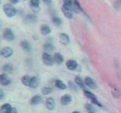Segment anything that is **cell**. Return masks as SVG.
<instances>
[{
	"instance_id": "obj_1",
	"label": "cell",
	"mask_w": 121,
	"mask_h": 113,
	"mask_svg": "<svg viewBox=\"0 0 121 113\" xmlns=\"http://www.w3.org/2000/svg\"><path fill=\"white\" fill-rule=\"evenodd\" d=\"M3 11L8 17H13L17 13V10L11 4H5L3 6Z\"/></svg>"
},
{
	"instance_id": "obj_2",
	"label": "cell",
	"mask_w": 121,
	"mask_h": 113,
	"mask_svg": "<svg viewBox=\"0 0 121 113\" xmlns=\"http://www.w3.org/2000/svg\"><path fill=\"white\" fill-rule=\"evenodd\" d=\"M84 95H85V97H86L88 99H89L91 100L92 104L97 105L98 107H102V105L100 103V102L98 101V100L97 99V97H95V95L94 93L89 91V90H84Z\"/></svg>"
},
{
	"instance_id": "obj_3",
	"label": "cell",
	"mask_w": 121,
	"mask_h": 113,
	"mask_svg": "<svg viewBox=\"0 0 121 113\" xmlns=\"http://www.w3.org/2000/svg\"><path fill=\"white\" fill-rule=\"evenodd\" d=\"M42 60H43V63L46 66H52L55 63V60H54L53 56H52L50 54H48V53H46V52L43 53V55H42Z\"/></svg>"
},
{
	"instance_id": "obj_4",
	"label": "cell",
	"mask_w": 121,
	"mask_h": 113,
	"mask_svg": "<svg viewBox=\"0 0 121 113\" xmlns=\"http://www.w3.org/2000/svg\"><path fill=\"white\" fill-rule=\"evenodd\" d=\"M61 11L62 13L64 14V15L68 19H71L73 18V7L67 5H63V6L61 7Z\"/></svg>"
},
{
	"instance_id": "obj_5",
	"label": "cell",
	"mask_w": 121,
	"mask_h": 113,
	"mask_svg": "<svg viewBox=\"0 0 121 113\" xmlns=\"http://www.w3.org/2000/svg\"><path fill=\"white\" fill-rule=\"evenodd\" d=\"M3 38L7 41H13L14 39V34L10 28H6L3 31Z\"/></svg>"
},
{
	"instance_id": "obj_6",
	"label": "cell",
	"mask_w": 121,
	"mask_h": 113,
	"mask_svg": "<svg viewBox=\"0 0 121 113\" xmlns=\"http://www.w3.org/2000/svg\"><path fill=\"white\" fill-rule=\"evenodd\" d=\"M13 49L10 47L3 48L1 50V55L5 58H9L13 55Z\"/></svg>"
},
{
	"instance_id": "obj_7",
	"label": "cell",
	"mask_w": 121,
	"mask_h": 113,
	"mask_svg": "<svg viewBox=\"0 0 121 113\" xmlns=\"http://www.w3.org/2000/svg\"><path fill=\"white\" fill-rule=\"evenodd\" d=\"M0 83L2 86H8L11 84V79L8 76L7 73H3L0 75Z\"/></svg>"
},
{
	"instance_id": "obj_8",
	"label": "cell",
	"mask_w": 121,
	"mask_h": 113,
	"mask_svg": "<svg viewBox=\"0 0 121 113\" xmlns=\"http://www.w3.org/2000/svg\"><path fill=\"white\" fill-rule=\"evenodd\" d=\"M84 82H85V85L89 88L90 89H92V90H95L97 88V84L96 82L95 81L94 79H92V78L90 77H86L84 80Z\"/></svg>"
},
{
	"instance_id": "obj_9",
	"label": "cell",
	"mask_w": 121,
	"mask_h": 113,
	"mask_svg": "<svg viewBox=\"0 0 121 113\" xmlns=\"http://www.w3.org/2000/svg\"><path fill=\"white\" fill-rule=\"evenodd\" d=\"M39 3L40 0H30V6L34 12H39Z\"/></svg>"
},
{
	"instance_id": "obj_10",
	"label": "cell",
	"mask_w": 121,
	"mask_h": 113,
	"mask_svg": "<svg viewBox=\"0 0 121 113\" xmlns=\"http://www.w3.org/2000/svg\"><path fill=\"white\" fill-rule=\"evenodd\" d=\"M66 66H67L68 69L72 70V71H73V70L77 71V69H78V67H79V65H78V63H77V61H75V60H67V63H66Z\"/></svg>"
},
{
	"instance_id": "obj_11",
	"label": "cell",
	"mask_w": 121,
	"mask_h": 113,
	"mask_svg": "<svg viewBox=\"0 0 121 113\" xmlns=\"http://www.w3.org/2000/svg\"><path fill=\"white\" fill-rule=\"evenodd\" d=\"M45 105L47 109L48 110H53L55 107V100L53 99L52 97H48L45 100Z\"/></svg>"
},
{
	"instance_id": "obj_12",
	"label": "cell",
	"mask_w": 121,
	"mask_h": 113,
	"mask_svg": "<svg viewBox=\"0 0 121 113\" xmlns=\"http://www.w3.org/2000/svg\"><path fill=\"white\" fill-rule=\"evenodd\" d=\"M59 41L61 44L67 45L70 42V37L66 33H60L59 36Z\"/></svg>"
},
{
	"instance_id": "obj_13",
	"label": "cell",
	"mask_w": 121,
	"mask_h": 113,
	"mask_svg": "<svg viewBox=\"0 0 121 113\" xmlns=\"http://www.w3.org/2000/svg\"><path fill=\"white\" fill-rule=\"evenodd\" d=\"M72 102V97L70 94H64V96L60 98V103L64 105H69Z\"/></svg>"
},
{
	"instance_id": "obj_14",
	"label": "cell",
	"mask_w": 121,
	"mask_h": 113,
	"mask_svg": "<svg viewBox=\"0 0 121 113\" xmlns=\"http://www.w3.org/2000/svg\"><path fill=\"white\" fill-rule=\"evenodd\" d=\"M111 88V92L113 94V97L114 98H120L121 97V92L120 89L114 85H110Z\"/></svg>"
},
{
	"instance_id": "obj_15",
	"label": "cell",
	"mask_w": 121,
	"mask_h": 113,
	"mask_svg": "<svg viewBox=\"0 0 121 113\" xmlns=\"http://www.w3.org/2000/svg\"><path fill=\"white\" fill-rule=\"evenodd\" d=\"M43 97H42L40 95H36V96H34L33 97L31 98L30 103L31 105H39V104L43 103Z\"/></svg>"
},
{
	"instance_id": "obj_16",
	"label": "cell",
	"mask_w": 121,
	"mask_h": 113,
	"mask_svg": "<svg viewBox=\"0 0 121 113\" xmlns=\"http://www.w3.org/2000/svg\"><path fill=\"white\" fill-rule=\"evenodd\" d=\"M13 107L9 103H5L1 106V113H11Z\"/></svg>"
},
{
	"instance_id": "obj_17",
	"label": "cell",
	"mask_w": 121,
	"mask_h": 113,
	"mask_svg": "<svg viewBox=\"0 0 121 113\" xmlns=\"http://www.w3.org/2000/svg\"><path fill=\"white\" fill-rule=\"evenodd\" d=\"M40 32L42 33V35L47 36V35H48V34L51 33L52 29H51V28L49 27L48 25L43 24V25H42L41 27H40Z\"/></svg>"
},
{
	"instance_id": "obj_18",
	"label": "cell",
	"mask_w": 121,
	"mask_h": 113,
	"mask_svg": "<svg viewBox=\"0 0 121 113\" xmlns=\"http://www.w3.org/2000/svg\"><path fill=\"white\" fill-rule=\"evenodd\" d=\"M20 46L23 50H24L26 52H30L31 51V45L27 41H22L20 43Z\"/></svg>"
},
{
	"instance_id": "obj_19",
	"label": "cell",
	"mask_w": 121,
	"mask_h": 113,
	"mask_svg": "<svg viewBox=\"0 0 121 113\" xmlns=\"http://www.w3.org/2000/svg\"><path fill=\"white\" fill-rule=\"evenodd\" d=\"M53 57H54L55 63L57 64H61L64 62V57L63 56L58 52H56L53 55Z\"/></svg>"
},
{
	"instance_id": "obj_20",
	"label": "cell",
	"mask_w": 121,
	"mask_h": 113,
	"mask_svg": "<svg viewBox=\"0 0 121 113\" xmlns=\"http://www.w3.org/2000/svg\"><path fill=\"white\" fill-rule=\"evenodd\" d=\"M2 71L6 73H12L14 71V67L12 64L11 63H6L2 66Z\"/></svg>"
},
{
	"instance_id": "obj_21",
	"label": "cell",
	"mask_w": 121,
	"mask_h": 113,
	"mask_svg": "<svg viewBox=\"0 0 121 113\" xmlns=\"http://www.w3.org/2000/svg\"><path fill=\"white\" fill-rule=\"evenodd\" d=\"M31 79H32V77L29 76V75H24V76L21 78V82L24 85L30 87V83H31Z\"/></svg>"
},
{
	"instance_id": "obj_22",
	"label": "cell",
	"mask_w": 121,
	"mask_h": 113,
	"mask_svg": "<svg viewBox=\"0 0 121 113\" xmlns=\"http://www.w3.org/2000/svg\"><path fill=\"white\" fill-rule=\"evenodd\" d=\"M43 49H44L45 52L50 53V52H52L53 51H54L55 47L51 42H46V43H45L43 45Z\"/></svg>"
},
{
	"instance_id": "obj_23",
	"label": "cell",
	"mask_w": 121,
	"mask_h": 113,
	"mask_svg": "<svg viewBox=\"0 0 121 113\" xmlns=\"http://www.w3.org/2000/svg\"><path fill=\"white\" fill-rule=\"evenodd\" d=\"M75 83L77 84V85L82 90H85V82L82 81V79L81 78H79V76H77L75 78Z\"/></svg>"
},
{
	"instance_id": "obj_24",
	"label": "cell",
	"mask_w": 121,
	"mask_h": 113,
	"mask_svg": "<svg viewBox=\"0 0 121 113\" xmlns=\"http://www.w3.org/2000/svg\"><path fill=\"white\" fill-rule=\"evenodd\" d=\"M39 85V78L36 76H33L32 79H31V83H30V88H37L38 86Z\"/></svg>"
},
{
	"instance_id": "obj_25",
	"label": "cell",
	"mask_w": 121,
	"mask_h": 113,
	"mask_svg": "<svg viewBox=\"0 0 121 113\" xmlns=\"http://www.w3.org/2000/svg\"><path fill=\"white\" fill-rule=\"evenodd\" d=\"M36 20V17L33 14L26 15L24 19V21L26 23H28V24H33V23H34Z\"/></svg>"
},
{
	"instance_id": "obj_26",
	"label": "cell",
	"mask_w": 121,
	"mask_h": 113,
	"mask_svg": "<svg viewBox=\"0 0 121 113\" xmlns=\"http://www.w3.org/2000/svg\"><path fill=\"white\" fill-rule=\"evenodd\" d=\"M55 86L60 90H65L67 88V85L60 80H56L55 81Z\"/></svg>"
},
{
	"instance_id": "obj_27",
	"label": "cell",
	"mask_w": 121,
	"mask_h": 113,
	"mask_svg": "<svg viewBox=\"0 0 121 113\" xmlns=\"http://www.w3.org/2000/svg\"><path fill=\"white\" fill-rule=\"evenodd\" d=\"M41 93H43V95H48L52 93V89L49 87H43L41 89Z\"/></svg>"
},
{
	"instance_id": "obj_28",
	"label": "cell",
	"mask_w": 121,
	"mask_h": 113,
	"mask_svg": "<svg viewBox=\"0 0 121 113\" xmlns=\"http://www.w3.org/2000/svg\"><path fill=\"white\" fill-rule=\"evenodd\" d=\"M52 23L54 24L55 26H59L61 25L62 24V20L58 17H52Z\"/></svg>"
},
{
	"instance_id": "obj_29",
	"label": "cell",
	"mask_w": 121,
	"mask_h": 113,
	"mask_svg": "<svg viewBox=\"0 0 121 113\" xmlns=\"http://www.w3.org/2000/svg\"><path fill=\"white\" fill-rule=\"evenodd\" d=\"M68 86H69L70 89L74 90V91H76V92L77 91V85L76 83H73V82H71V81H69Z\"/></svg>"
},
{
	"instance_id": "obj_30",
	"label": "cell",
	"mask_w": 121,
	"mask_h": 113,
	"mask_svg": "<svg viewBox=\"0 0 121 113\" xmlns=\"http://www.w3.org/2000/svg\"><path fill=\"white\" fill-rule=\"evenodd\" d=\"M86 109L88 111V112H95V109L93 107L92 105L91 104H86Z\"/></svg>"
},
{
	"instance_id": "obj_31",
	"label": "cell",
	"mask_w": 121,
	"mask_h": 113,
	"mask_svg": "<svg viewBox=\"0 0 121 113\" xmlns=\"http://www.w3.org/2000/svg\"><path fill=\"white\" fill-rule=\"evenodd\" d=\"M64 1V5H69L73 7V0H63Z\"/></svg>"
},
{
	"instance_id": "obj_32",
	"label": "cell",
	"mask_w": 121,
	"mask_h": 113,
	"mask_svg": "<svg viewBox=\"0 0 121 113\" xmlns=\"http://www.w3.org/2000/svg\"><path fill=\"white\" fill-rule=\"evenodd\" d=\"M120 7H121V0H117L114 2V8L117 9H118Z\"/></svg>"
},
{
	"instance_id": "obj_33",
	"label": "cell",
	"mask_w": 121,
	"mask_h": 113,
	"mask_svg": "<svg viewBox=\"0 0 121 113\" xmlns=\"http://www.w3.org/2000/svg\"><path fill=\"white\" fill-rule=\"evenodd\" d=\"M43 2H44L45 4H47V5H51V4H52V0H43Z\"/></svg>"
},
{
	"instance_id": "obj_34",
	"label": "cell",
	"mask_w": 121,
	"mask_h": 113,
	"mask_svg": "<svg viewBox=\"0 0 121 113\" xmlns=\"http://www.w3.org/2000/svg\"><path fill=\"white\" fill-rule=\"evenodd\" d=\"M4 98V93L2 90H0V100H2Z\"/></svg>"
},
{
	"instance_id": "obj_35",
	"label": "cell",
	"mask_w": 121,
	"mask_h": 113,
	"mask_svg": "<svg viewBox=\"0 0 121 113\" xmlns=\"http://www.w3.org/2000/svg\"><path fill=\"white\" fill-rule=\"evenodd\" d=\"M19 0H9V2L11 3V4H17Z\"/></svg>"
},
{
	"instance_id": "obj_36",
	"label": "cell",
	"mask_w": 121,
	"mask_h": 113,
	"mask_svg": "<svg viewBox=\"0 0 121 113\" xmlns=\"http://www.w3.org/2000/svg\"><path fill=\"white\" fill-rule=\"evenodd\" d=\"M11 113H18V112H17V109H15V108H13Z\"/></svg>"
},
{
	"instance_id": "obj_37",
	"label": "cell",
	"mask_w": 121,
	"mask_h": 113,
	"mask_svg": "<svg viewBox=\"0 0 121 113\" xmlns=\"http://www.w3.org/2000/svg\"><path fill=\"white\" fill-rule=\"evenodd\" d=\"M72 113H81L80 112H79V111H74V112H73Z\"/></svg>"
},
{
	"instance_id": "obj_38",
	"label": "cell",
	"mask_w": 121,
	"mask_h": 113,
	"mask_svg": "<svg viewBox=\"0 0 121 113\" xmlns=\"http://www.w3.org/2000/svg\"><path fill=\"white\" fill-rule=\"evenodd\" d=\"M88 113H95V112H88Z\"/></svg>"
}]
</instances>
